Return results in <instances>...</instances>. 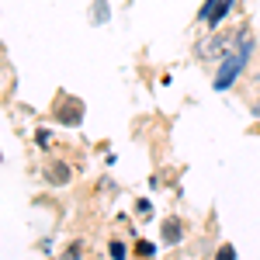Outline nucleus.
I'll return each instance as SVG.
<instances>
[{"label":"nucleus","mask_w":260,"mask_h":260,"mask_svg":"<svg viewBox=\"0 0 260 260\" xmlns=\"http://www.w3.org/2000/svg\"><path fill=\"white\" fill-rule=\"evenodd\" d=\"M62 260H77V246H73V250H70V253H66Z\"/></svg>","instance_id":"0eeeda50"},{"label":"nucleus","mask_w":260,"mask_h":260,"mask_svg":"<svg viewBox=\"0 0 260 260\" xmlns=\"http://www.w3.org/2000/svg\"><path fill=\"white\" fill-rule=\"evenodd\" d=\"M108 253H111L115 260H125V243H118V240H115L111 246H108Z\"/></svg>","instance_id":"39448f33"},{"label":"nucleus","mask_w":260,"mask_h":260,"mask_svg":"<svg viewBox=\"0 0 260 260\" xmlns=\"http://www.w3.org/2000/svg\"><path fill=\"white\" fill-rule=\"evenodd\" d=\"M229 7H233V0H205L198 11V21L201 24H208V28H215L225 14H229Z\"/></svg>","instance_id":"f03ea898"},{"label":"nucleus","mask_w":260,"mask_h":260,"mask_svg":"<svg viewBox=\"0 0 260 260\" xmlns=\"http://www.w3.org/2000/svg\"><path fill=\"white\" fill-rule=\"evenodd\" d=\"M180 236H184V225H180L177 219L163 222V243H180Z\"/></svg>","instance_id":"7ed1b4c3"},{"label":"nucleus","mask_w":260,"mask_h":260,"mask_svg":"<svg viewBox=\"0 0 260 260\" xmlns=\"http://www.w3.org/2000/svg\"><path fill=\"white\" fill-rule=\"evenodd\" d=\"M108 0H94V24H108Z\"/></svg>","instance_id":"20e7f679"},{"label":"nucleus","mask_w":260,"mask_h":260,"mask_svg":"<svg viewBox=\"0 0 260 260\" xmlns=\"http://www.w3.org/2000/svg\"><path fill=\"white\" fill-rule=\"evenodd\" d=\"M257 115H260V104H257Z\"/></svg>","instance_id":"6e6552de"},{"label":"nucleus","mask_w":260,"mask_h":260,"mask_svg":"<svg viewBox=\"0 0 260 260\" xmlns=\"http://www.w3.org/2000/svg\"><path fill=\"white\" fill-rule=\"evenodd\" d=\"M215 260H236V250L233 246H222L219 253H215Z\"/></svg>","instance_id":"423d86ee"},{"label":"nucleus","mask_w":260,"mask_h":260,"mask_svg":"<svg viewBox=\"0 0 260 260\" xmlns=\"http://www.w3.org/2000/svg\"><path fill=\"white\" fill-rule=\"evenodd\" d=\"M250 52H253V39H250V31L243 28L240 31V42H236V49L225 56V62H222L219 77H215V90H229L233 83H236V77L243 73V66H246V59H250Z\"/></svg>","instance_id":"f257e3e1"}]
</instances>
